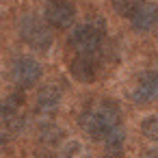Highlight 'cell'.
I'll return each mask as SVG.
<instances>
[{"label":"cell","mask_w":158,"mask_h":158,"mask_svg":"<svg viewBox=\"0 0 158 158\" xmlns=\"http://www.w3.org/2000/svg\"><path fill=\"white\" fill-rule=\"evenodd\" d=\"M104 22L102 20H91L85 22L80 26H76L69 37H67V46L76 52V56H85V59H95L102 52V44H104Z\"/></svg>","instance_id":"obj_2"},{"label":"cell","mask_w":158,"mask_h":158,"mask_svg":"<svg viewBox=\"0 0 158 158\" xmlns=\"http://www.w3.org/2000/svg\"><path fill=\"white\" fill-rule=\"evenodd\" d=\"M104 158H121V156H115V154H106Z\"/></svg>","instance_id":"obj_14"},{"label":"cell","mask_w":158,"mask_h":158,"mask_svg":"<svg viewBox=\"0 0 158 158\" xmlns=\"http://www.w3.org/2000/svg\"><path fill=\"white\" fill-rule=\"evenodd\" d=\"M5 141H7V139H5V134H0V145H2Z\"/></svg>","instance_id":"obj_15"},{"label":"cell","mask_w":158,"mask_h":158,"mask_svg":"<svg viewBox=\"0 0 158 158\" xmlns=\"http://www.w3.org/2000/svg\"><path fill=\"white\" fill-rule=\"evenodd\" d=\"M78 123L87 136L95 141H104L110 132L121 128V113L113 100H100L82 108Z\"/></svg>","instance_id":"obj_1"},{"label":"cell","mask_w":158,"mask_h":158,"mask_svg":"<svg viewBox=\"0 0 158 158\" xmlns=\"http://www.w3.org/2000/svg\"><path fill=\"white\" fill-rule=\"evenodd\" d=\"M61 100H63V89L54 82L46 85L39 89L37 93V113L41 115H52L59 106H61Z\"/></svg>","instance_id":"obj_8"},{"label":"cell","mask_w":158,"mask_h":158,"mask_svg":"<svg viewBox=\"0 0 158 158\" xmlns=\"http://www.w3.org/2000/svg\"><path fill=\"white\" fill-rule=\"evenodd\" d=\"M141 132L145 139L149 141H158V113L156 115H149L141 121Z\"/></svg>","instance_id":"obj_12"},{"label":"cell","mask_w":158,"mask_h":158,"mask_svg":"<svg viewBox=\"0 0 158 158\" xmlns=\"http://www.w3.org/2000/svg\"><path fill=\"white\" fill-rule=\"evenodd\" d=\"M22 102H24L22 93H11L7 98H0V119H2L5 123L15 119L20 108H22Z\"/></svg>","instance_id":"obj_10"},{"label":"cell","mask_w":158,"mask_h":158,"mask_svg":"<svg viewBox=\"0 0 158 158\" xmlns=\"http://www.w3.org/2000/svg\"><path fill=\"white\" fill-rule=\"evenodd\" d=\"M61 136H63V130L56 128L54 123H46L41 128V141H46V143H59Z\"/></svg>","instance_id":"obj_13"},{"label":"cell","mask_w":158,"mask_h":158,"mask_svg":"<svg viewBox=\"0 0 158 158\" xmlns=\"http://www.w3.org/2000/svg\"><path fill=\"white\" fill-rule=\"evenodd\" d=\"M130 26L136 33H149L158 26V5L149 2V0H143V2L136 7V11L130 15Z\"/></svg>","instance_id":"obj_6"},{"label":"cell","mask_w":158,"mask_h":158,"mask_svg":"<svg viewBox=\"0 0 158 158\" xmlns=\"http://www.w3.org/2000/svg\"><path fill=\"white\" fill-rule=\"evenodd\" d=\"M132 102L136 104H149L158 98V72H143L136 78V85L130 93Z\"/></svg>","instance_id":"obj_7"},{"label":"cell","mask_w":158,"mask_h":158,"mask_svg":"<svg viewBox=\"0 0 158 158\" xmlns=\"http://www.w3.org/2000/svg\"><path fill=\"white\" fill-rule=\"evenodd\" d=\"M72 76L76 80H82V82H89L95 78L98 74V61L95 59H85V56H76L72 61Z\"/></svg>","instance_id":"obj_9"},{"label":"cell","mask_w":158,"mask_h":158,"mask_svg":"<svg viewBox=\"0 0 158 158\" xmlns=\"http://www.w3.org/2000/svg\"><path fill=\"white\" fill-rule=\"evenodd\" d=\"M18 33L26 46H31L33 50H39V52L50 50V46L54 44L50 26L35 13H24L18 20Z\"/></svg>","instance_id":"obj_3"},{"label":"cell","mask_w":158,"mask_h":158,"mask_svg":"<svg viewBox=\"0 0 158 158\" xmlns=\"http://www.w3.org/2000/svg\"><path fill=\"white\" fill-rule=\"evenodd\" d=\"M44 76V69H41V63L33 56H20L13 61V67H11V78L13 82L20 87V89H31L35 87Z\"/></svg>","instance_id":"obj_5"},{"label":"cell","mask_w":158,"mask_h":158,"mask_svg":"<svg viewBox=\"0 0 158 158\" xmlns=\"http://www.w3.org/2000/svg\"><path fill=\"white\" fill-rule=\"evenodd\" d=\"M44 22L52 28H69L76 22V7L69 0H48L44 7Z\"/></svg>","instance_id":"obj_4"},{"label":"cell","mask_w":158,"mask_h":158,"mask_svg":"<svg viewBox=\"0 0 158 158\" xmlns=\"http://www.w3.org/2000/svg\"><path fill=\"white\" fill-rule=\"evenodd\" d=\"M110 2H113V9H115L117 15L130 18V15L136 11V7L143 2V0H110Z\"/></svg>","instance_id":"obj_11"}]
</instances>
